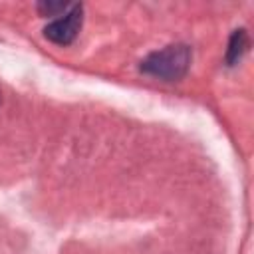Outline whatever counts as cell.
<instances>
[{
  "label": "cell",
  "mask_w": 254,
  "mask_h": 254,
  "mask_svg": "<svg viewBox=\"0 0 254 254\" xmlns=\"http://www.w3.org/2000/svg\"><path fill=\"white\" fill-rule=\"evenodd\" d=\"M190 65V50L185 44H173L149 54L141 62V71L161 79H181Z\"/></svg>",
  "instance_id": "cell-1"
},
{
  "label": "cell",
  "mask_w": 254,
  "mask_h": 254,
  "mask_svg": "<svg viewBox=\"0 0 254 254\" xmlns=\"http://www.w3.org/2000/svg\"><path fill=\"white\" fill-rule=\"evenodd\" d=\"M81 14H83L81 4H73L65 14H62L58 20H54L52 24L46 26V30H44L46 38L60 46L71 44L81 28Z\"/></svg>",
  "instance_id": "cell-2"
},
{
  "label": "cell",
  "mask_w": 254,
  "mask_h": 254,
  "mask_svg": "<svg viewBox=\"0 0 254 254\" xmlns=\"http://www.w3.org/2000/svg\"><path fill=\"white\" fill-rule=\"evenodd\" d=\"M248 48V36L244 30H234V34L230 36V42H228V50H226V62L228 65H234L242 54L246 52Z\"/></svg>",
  "instance_id": "cell-3"
},
{
  "label": "cell",
  "mask_w": 254,
  "mask_h": 254,
  "mask_svg": "<svg viewBox=\"0 0 254 254\" xmlns=\"http://www.w3.org/2000/svg\"><path fill=\"white\" fill-rule=\"evenodd\" d=\"M73 4L69 2H40L38 4V12L42 16H62L65 14Z\"/></svg>",
  "instance_id": "cell-4"
}]
</instances>
